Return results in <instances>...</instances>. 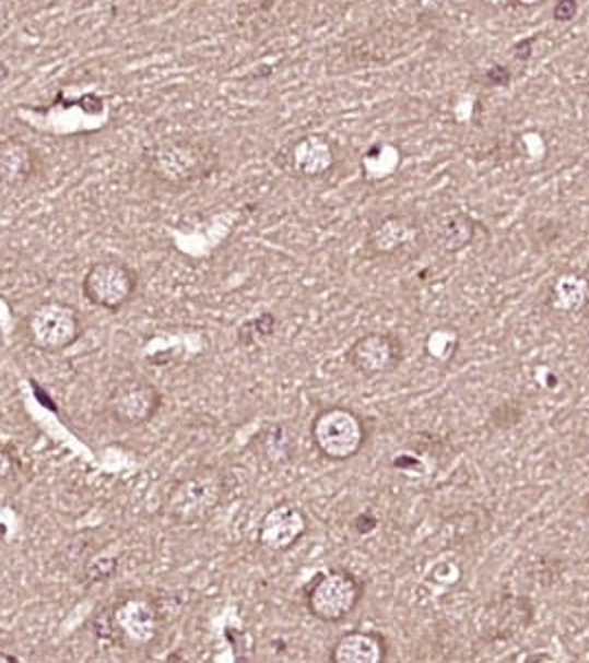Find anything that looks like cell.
Instances as JSON below:
<instances>
[{
  "label": "cell",
  "instance_id": "obj_1",
  "mask_svg": "<svg viewBox=\"0 0 589 663\" xmlns=\"http://www.w3.org/2000/svg\"><path fill=\"white\" fill-rule=\"evenodd\" d=\"M219 165L221 154L212 143L189 137L158 141L145 156L150 176L172 189H182L212 176Z\"/></svg>",
  "mask_w": 589,
  "mask_h": 663
},
{
  "label": "cell",
  "instance_id": "obj_2",
  "mask_svg": "<svg viewBox=\"0 0 589 663\" xmlns=\"http://www.w3.org/2000/svg\"><path fill=\"white\" fill-rule=\"evenodd\" d=\"M227 493L225 473L216 466H201L180 477L165 495V514L180 525L205 523L223 504Z\"/></svg>",
  "mask_w": 589,
  "mask_h": 663
},
{
  "label": "cell",
  "instance_id": "obj_3",
  "mask_svg": "<svg viewBox=\"0 0 589 663\" xmlns=\"http://www.w3.org/2000/svg\"><path fill=\"white\" fill-rule=\"evenodd\" d=\"M80 315L71 304L45 301L25 319L30 343L43 352H62L80 339Z\"/></svg>",
  "mask_w": 589,
  "mask_h": 663
},
{
  "label": "cell",
  "instance_id": "obj_4",
  "mask_svg": "<svg viewBox=\"0 0 589 663\" xmlns=\"http://www.w3.org/2000/svg\"><path fill=\"white\" fill-rule=\"evenodd\" d=\"M110 628L128 648H148L161 630V608L145 593H128L110 608Z\"/></svg>",
  "mask_w": 589,
  "mask_h": 663
},
{
  "label": "cell",
  "instance_id": "obj_5",
  "mask_svg": "<svg viewBox=\"0 0 589 663\" xmlns=\"http://www.w3.org/2000/svg\"><path fill=\"white\" fill-rule=\"evenodd\" d=\"M313 441L330 460H350L363 445V424L347 409H326L313 422Z\"/></svg>",
  "mask_w": 589,
  "mask_h": 663
},
{
  "label": "cell",
  "instance_id": "obj_6",
  "mask_svg": "<svg viewBox=\"0 0 589 663\" xmlns=\"http://www.w3.org/2000/svg\"><path fill=\"white\" fill-rule=\"evenodd\" d=\"M137 288L134 271L119 260L95 262L82 282L84 297L104 310H121Z\"/></svg>",
  "mask_w": 589,
  "mask_h": 663
},
{
  "label": "cell",
  "instance_id": "obj_7",
  "mask_svg": "<svg viewBox=\"0 0 589 663\" xmlns=\"http://www.w3.org/2000/svg\"><path fill=\"white\" fill-rule=\"evenodd\" d=\"M161 409L158 389L143 378H126L113 387L106 400L110 417L128 428L145 426Z\"/></svg>",
  "mask_w": 589,
  "mask_h": 663
},
{
  "label": "cell",
  "instance_id": "obj_8",
  "mask_svg": "<svg viewBox=\"0 0 589 663\" xmlns=\"http://www.w3.org/2000/svg\"><path fill=\"white\" fill-rule=\"evenodd\" d=\"M358 602V584L345 571H330L315 580L306 595L308 611L321 621H339Z\"/></svg>",
  "mask_w": 589,
  "mask_h": 663
},
{
  "label": "cell",
  "instance_id": "obj_9",
  "mask_svg": "<svg viewBox=\"0 0 589 663\" xmlns=\"http://www.w3.org/2000/svg\"><path fill=\"white\" fill-rule=\"evenodd\" d=\"M306 514L295 504H278L264 514L258 528V543L275 554L286 552L306 534Z\"/></svg>",
  "mask_w": 589,
  "mask_h": 663
},
{
  "label": "cell",
  "instance_id": "obj_10",
  "mask_svg": "<svg viewBox=\"0 0 589 663\" xmlns=\"http://www.w3.org/2000/svg\"><path fill=\"white\" fill-rule=\"evenodd\" d=\"M334 145L321 134L299 137L288 154L291 169L302 178H319L334 167Z\"/></svg>",
  "mask_w": 589,
  "mask_h": 663
},
{
  "label": "cell",
  "instance_id": "obj_11",
  "mask_svg": "<svg viewBox=\"0 0 589 663\" xmlns=\"http://www.w3.org/2000/svg\"><path fill=\"white\" fill-rule=\"evenodd\" d=\"M36 152L23 139L10 137L0 141V185L19 189L36 174Z\"/></svg>",
  "mask_w": 589,
  "mask_h": 663
},
{
  "label": "cell",
  "instance_id": "obj_12",
  "mask_svg": "<svg viewBox=\"0 0 589 663\" xmlns=\"http://www.w3.org/2000/svg\"><path fill=\"white\" fill-rule=\"evenodd\" d=\"M397 358L394 343L389 336L369 334L358 339L350 350V363L361 374H380Z\"/></svg>",
  "mask_w": 589,
  "mask_h": 663
},
{
  "label": "cell",
  "instance_id": "obj_13",
  "mask_svg": "<svg viewBox=\"0 0 589 663\" xmlns=\"http://www.w3.org/2000/svg\"><path fill=\"white\" fill-rule=\"evenodd\" d=\"M332 659L337 663H378L382 659V643L367 632H347L337 641Z\"/></svg>",
  "mask_w": 589,
  "mask_h": 663
},
{
  "label": "cell",
  "instance_id": "obj_14",
  "mask_svg": "<svg viewBox=\"0 0 589 663\" xmlns=\"http://www.w3.org/2000/svg\"><path fill=\"white\" fill-rule=\"evenodd\" d=\"M589 301V282L580 275L565 273L552 284L550 304L558 312H578Z\"/></svg>",
  "mask_w": 589,
  "mask_h": 663
},
{
  "label": "cell",
  "instance_id": "obj_15",
  "mask_svg": "<svg viewBox=\"0 0 589 663\" xmlns=\"http://www.w3.org/2000/svg\"><path fill=\"white\" fill-rule=\"evenodd\" d=\"M416 238V227L405 217H387L372 232V247L378 253H394Z\"/></svg>",
  "mask_w": 589,
  "mask_h": 663
},
{
  "label": "cell",
  "instance_id": "obj_16",
  "mask_svg": "<svg viewBox=\"0 0 589 663\" xmlns=\"http://www.w3.org/2000/svg\"><path fill=\"white\" fill-rule=\"evenodd\" d=\"M117 569H119V563L115 556L99 554L86 563L84 573H86L89 582H106L117 573Z\"/></svg>",
  "mask_w": 589,
  "mask_h": 663
},
{
  "label": "cell",
  "instance_id": "obj_17",
  "mask_svg": "<svg viewBox=\"0 0 589 663\" xmlns=\"http://www.w3.org/2000/svg\"><path fill=\"white\" fill-rule=\"evenodd\" d=\"M19 469V462L14 458V453L5 447L0 445V482H8Z\"/></svg>",
  "mask_w": 589,
  "mask_h": 663
},
{
  "label": "cell",
  "instance_id": "obj_18",
  "mask_svg": "<svg viewBox=\"0 0 589 663\" xmlns=\"http://www.w3.org/2000/svg\"><path fill=\"white\" fill-rule=\"evenodd\" d=\"M576 14H578L576 0H558V3L554 5V12H552L556 23H572L576 19Z\"/></svg>",
  "mask_w": 589,
  "mask_h": 663
},
{
  "label": "cell",
  "instance_id": "obj_19",
  "mask_svg": "<svg viewBox=\"0 0 589 663\" xmlns=\"http://www.w3.org/2000/svg\"><path fill=\"white\" fill-rule=\"evenodd\" d=\"M508 82H510V73H508V69H504V67H493V69L486 73V84H488V86L502 88V86H506Z\"/></svg>",
  "mask_w": 589,
  "mask_h": 663
},
{
  "label": "cell",
  "instance_id": "obj_20",
  "mask_svg": "<svg viewBox=\"0 0 589 663\" xmlns=\"http://www.w3.org/2000/svg\"><path fill=\"white\" fill-rule=\"evenodd\" d=\"M532 45H534V38H526V40L517 43V45L513 47V56H515V60H519V62L530 60V56H532Z\"/></svg>",
  "mask_w": 589,
  "mask_h": 663
},
{
  "label": "cell",
  "instance_id": "obj_21",
  "mask_svg": "<svg viewBox=\"0 0 589 663\" xmlns=\"http://www.w3.org/2000/svg\"><path fill=\"white\" fill-rule=\"evenodd\" d=\"M484 5H488L491 10H508L515 0H482Z\"/></svg>",
  "mask_w": 589,
  "mask_h": 663
},
{
  "label": "cell",
  "instance_id": "obj_22",
  "mask_svg": "<svg viewBox=\"0 0 589 663\" xmlns=\"http://www.w3.org/2000/svg\"><path fill=\"white\" fill-rule=\"evenodd\" d=\"M517 5H523V8H537V5H541L543 0H515Z\"/></svg>",
  "mask_w": 589,
  "mask_h": 663
},
{
  "label": "cell",
  "instance_id": "obj_23",
  "mask_svg": "<svg viewBox=\"0 0 589 663\" xmlns=\"http://www.w3.org/2000/svg\"><path fill=\"white\" fill-rule=\"evenodd\" d=\"M0 661H5V663H14V661H16V656H12V654H3V652H0Z\"/></svg>",
  "mask_w": 589,
  "mask_h": 663
}]
</instances>
